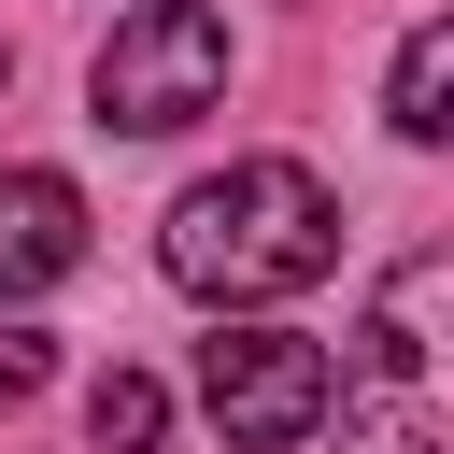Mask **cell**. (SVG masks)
<instances>
[{"label": "cell", "instance_id": "obj_6", "mask_svg": "<svg viewBox=\"0 0 454 454\" xmlns=\"http://www.w3.org/2000/svg\"><path fill=\"white\" fill-rule=\"evenodd\" d=\"M383 99H397V128H411V142H454V14H426V28L397 43Z\"/></svg>", "mask_w": 454, "mask_h": 454}, {"label": "cell", "instance_id": "obj_7", "mask_svg": "<svg viewBox=\"0 0 454 454\" xmlns=\"http://www.w3.org/2000/svg\"><path fill=\"white\" fill-rule=\"evenodd\" d=\"M156 426H170L156 369H99V397H85V440H99V454H156Z\"/></svg>", "mask_w": 454, "mask_h": 454}, {"label": "cell", "instance_id": "obj_8", "mask_svg": "<svg viewBox=\"0 0 454 454\" xmlns=\"http://www.w3.org/2000/svg\"><path fill=\"white\" fill-rule=\"evenodd\" d=\"M43 369H57V355H43V340H0V411H14V397H28V383H43Z\"/></svg>", "mask_w": 454, "mask_h": 454}, {"label": "cell", "instance_id": "obj_5", "mask_svg": "<svg viewBox=\"0 0 454 454\" xmlns=\"http://www.w3.org/2000/svg\"><path fill=\"white\" fill-rule=\"evenodd\" d=\"M85 270V199L57 170H0V298H43Z\"/></svg>", "mask_w": 454, "mask_h": 454}, {"label": "cell", "instance_id": "obj_3", "mask_svg": "<svg viewBox=\"0 0 454 454\" xmlns=\"http://www.w3.org/2000/svg\"><path fill=\"white\" fill-rule=\"evenodd\" d=\"M213 85H227V14H213V0H142V14H114L99 71H85L99 128H128V142L213 114Z\"/></svg>", "mask_w": 454, "mask_h": 454}, {"label": "cell", "instance_id": "obj_2", "mask_svg": "<svg viewBox=\"0 0 454 454\" xmlns=\"http://www.w3.org/2000/svg\"><path fill=\"white\" fill-rule=\"evenodd\" d=\"M440 426H454V241L383 270L340 369V454H426Z\"/></svg>", "mask_w": 454, "mask_h": 454}, {"label": "cell", "instance_id": "obj_1", "mask_svg": "<svg viewBox=\"0 0 454 454\" xmlns=\"http://www.w3.org/2000/svg\"><path fill=\"white\" fill-rule=\"evenodd\" d=\"M156 255H170L184 298L241 312V298L326 284V270H340V213H326V184H312L298 156H241V170H213V184L170 199V241H156Z\"/></svg>", "mask_w": 454, "mask_h": 454}, {"label": "cell", "instance_id": "obj_4", "mask_svg": "<svg viewBox=\"0 0 454 454\" xmlns=\"http://www.w3.org/2000/svg\"><path fill=\"white\" fill-rule=\"evenodd\" d=\"M199 411L227 426V454H284V440H312L340 411V369L298 326H213L199 340Z\"/></svg>", "mask_w": 454, "mask_h": 454}]
</instances>
